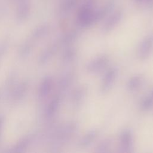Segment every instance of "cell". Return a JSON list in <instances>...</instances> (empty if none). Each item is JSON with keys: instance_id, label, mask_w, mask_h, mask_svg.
<instances>
[{"instance_id": "cell-1", "label": "cell", "mask_w": 153, "mask_h": 153, "mask_svg": "<svg viewBox=\"0 0 153 153\" xmlns=\"http://www.w3.org/2000/svg\"><path fill=\"white\" fill-rule=\"evenodd\" d=\"M99 16L98 12H94L91 4L83 5L79 9L78 14L79 21L82 24H88Z\"/></svg>"}]
</instances>
